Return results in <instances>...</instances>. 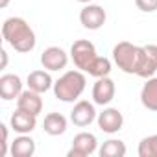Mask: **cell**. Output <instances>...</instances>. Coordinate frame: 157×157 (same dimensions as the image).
Masks as SVG:
<instances>
[{"mask_svg":"<svg viewBox=\"0 0 157 157\" xmlns=\"http://www.w3.org/2000/svg\"><path fill=\"white\" fill-rule=\"evenodd\" d=\"M96 57H98V52H96V46L91 41L78 39V41L72 43V46H70V59L74 61L76 68L87 72Z\"/></svg>","mask_w":157,"mask_h":157,"instance_id":"4","label":"cell"},{"mask_svg":"<svg viewBox=\"0 0 157 157\" xmlns=\"http://www.w3.org/2000/svg\"><path fill=\"white\" fill-rule=\"evenodd\" d=\"M140 104L148 109L157 113V78L151 76L146 80V83L140 89Z\"/></svg>","mask_w":157,"mask_h":157,"instance_id":"17","label":"cell"},{"mask_svg":"<svg viewBox=\"0 0 157 157\" xmlns=\"http://www.w3.org/2000/svg\"><path fill=\"white\" fill-rule=\"evenodd\" d=\"M10 153L13 157H32L35 153V140L24 133V135H19L15 137V140L11 142L10 146Z\"/></svg>","mask_w":157,"mask_h":157,"instance_id":"16","label":"cell"},{"mask_svg":"<svg viewBox=\"0 0 157 157\" xmlns=\"http://www.w3.org/2000/svg\"><path fill=\"white\" fill-rule=\"evenodd\" d=\"M26 83H28V89H32L35 93H41V94L46 93V91H50L54 87L52 76L46 70H33V72H30Z\"/></svg>","mask_w":157,"mask_h":157,"instance_id":"15","label":"cell"},{"mask_svg":"<svg viewBox=\"0 0 157 157\" xmlns=\"http://www.w3.org/2000/svg\"><path fill=\"white\" fill-rule=\"evenodd\" d=\"M22 93V80L17 74H4L0 76V96L2 100L10 102L19 98Z\"/></svg>","mask_w":157,"mask_h":157,"instance_id":"12","label":"cell"},{"mask_svg":"<svg viewBox=\"0 0 157 157\" xmlns=\"http://www.w3.org/2000/svg\"><path fill=\"white\" fill-rule=\"evenodd\" d=\"M144 54H142V65H140V70H139V78H148L155 76L157 72V44H146L142 46Z\"/></svg>","mask_w":157,"mask_h":157,"instance_id":"14","label":"cell"},{"mask_svg":"<svg viewBox=\"0 0 157 157\" xmlns=\"http://www.w3.org/2000/svg\"><path fill=\"white\" fill-rule=\"evenodd\" d=\"M17 109L28 111V113L39 117L41 111H43V98H41V93H35V91H32V89L22 91L21 96L17 98Z\"/></svg>","mask_w":157,"mask_h":157,"instance_id":"13","label":"cell"},{"mask_svg":"<svg viewBox=\"0 0 157 157\" xmlns=\"http://www.w3.org/2000/svg\"><path fill=\"white\" fill-rule=\"evenodd\" d=\"M78 2H82V4H91L93 0H78Z\"/></svg>","mask_w":157,"mask_h":157,"instance_id":"26","label":"cell"},{"mask_svg":"<svg viewBox=\"0 0 157 157\" xmlns=\"http://www.w3.org/2000/svg\"><path fill=\"white\" fill-rule=\"evenodd\" d=\"M67 118L61 115V113H48L44 117V122H43V129L44 133L52 135V137H59L67 131Z\"/></svg>","mask_w":157,"mask_h":157,"instance_id":"18","label":"cell"},{"mask_svg":"<svg viewBox=\"0 0 157 157\" xmlns=\"http://www.w3.org/2000/svg\"><path fill=\"white\" fill-rule=\"evenodd\" d=\"M10 126L15 133L19 135H24V133H32L37 126V117L28 113V111H22V109H17L11 118H10Z\"/></svg>","mask_w":157,"mask_h":157,"instance_id":"11","label":"cell"},{"mask_svg":"<svg viewBox=\"0 0 157 157\" xmlns=\"http://www.w3.org/2000/svg\"><path fill=\"white\" fill-rule=\"evenodd\" d=\"M115 94H117V87H115V82L111 80L109 76L96 78V83L93 85V102L96 105L111 104Z\"/></svg>","mask_w":157,"mask_h":157,"instance_id":"10","label":"cell"},{"mask_svg":"<svg viewBox=\"0 0 157 157\" xmlns=\"http://www.w3.org/2000/svg\"><path fill=\"white\" fill-rule=\"evenodd\" d=\"M135 6L142 13H153L157 11V0H135Z\"/></svg>","mask_w":157,"mask_h":157,"instance_id":"22","label":"cell"},{"mask_svg":"<svg viewBox=\"0 0 157 157\" xmlns=\"http://www.w3.org/2000/svg\"><path fill=\"white\" fill-rule=\"evenodd\" d=\"M126 151H128V148H126L124 140H120V139H109L98 150L100 157H124Z\"/></svg>","mask_w":157,"mask_h":157,"instance_id":"19","label":"cell"},{"mask_svg":"<svg viewBox=\"0 0 157 157\" xmlns=\"http://www.w3.org/2000/svg\"><path fill=\"white\" fill-rule=\"evenodd\" d=\"M98 150V140L96 135L89 131H82L72 139V146L68 150V157H89Z\"/></svg>","mask_w":157,"mask_h":157,"instance_id":"5","label":"cell"},{"mask_svg":"<svg viewBox=\"0 0 157 157\" xmlns=\"http://www.w3.org/2000/svg\"><path fill=\"white\" fill-rule=\"evenodd\" d=\"M8 4H10V0H0V8H8Z\"/></svg>","mask_w":157,"mask_h":157,"instance_id":"25","label":"cell"},{"mask_svg":"<svg viewBox=\"0 0 157 157\" xmlns=\"http://www.w3.org/2000/svg\"><path fill=\"white\" fill-rule=\"evenodd\" d=\"M2 37L15 52H21V54L32 52L35 48V44H37L35 32L21 17H10V19L4 21V24H2Z\"/></svg>","mask_w":157,"mask_h":157,"instance_id":"1","label":"cell"},{"mask_svg":"<svg viewBox=\"0 0 157 157\" xmlns=\"http://www.w3.org/2000/svg\"><path fill=\"white\" fill-rule=\"evenodd\" d=\"M0 56H2V68H6V65H8V52L0 50Z\"/></svg>","mask_w":157,"mask_h":157,"instance_id":"24","label":"cell"},{"mask_svg":"<svg viewBox=\"0 0 157 157\" xmlns=\"http://www.w3.org/2000/svg\"><path fill=\"white\" fill-rule=\"evenodd\" d=\"M0 129H2V151L0 155H8L10 153V142H8V126L6 124H0Z\"/></svg>","mask_w":157,"mask_h":157,"instance_id":"23","label":"cell"},{"mask_svg":"<svg viewBox=\"0 0 157 157\" xmlns=\"http://www.w3.org/2000/svg\"><path fill=\"white\" fill-rule=\"evenodd\" d=\"M139 157H157V133L148 135L139 142Z\"/></svg>","mask_w":157,"mask_h":157,"instance_id":"21","label":"cell"},{"mask_svg":"<svg viewBox=\"0 0 157 157\" xmlns=\"http://www.w3.org/2000/svg\"><path fill=\"white\" fill-rule=\"evenodd\" d=\"M87 80L83 70H67L57 82H54V94L61 102H76L85 91Z\"/></svg>","mask_w":157,"mask_h":157,"instance_id":"2","label":"cell"},{"mask_svg":"<svg viewBox=\"0 0 157 157\" xmlns=\"http://www.w3.org/2000/svg\"><path fill=\"white\" fill-rule=\"evenodd\" d=\"M96 122H98V128L104 133L113 135V133H118L122 129V126H124V115L117 107H105L102 113H98Z\"/></svg>","mask_w":157,"mask_h":157,"instance_id":"9","label":"cell"},{"mask_svg":"<svg viewBox=\"0 0 157 157\" xmlns=\"http://www.w3.org/2000/svg\"><path fill=\"white\" fill-rule=\"evenodd\" d=\"M87 74L93 76V78H104V76H109V74H111V61H109L107 57L98 56V57L94 59V63L89 67Z\"/></svg>","mask_w":157,"mask_h":157,"instance_id":"20","label":"cell"},{"mask_svg":"<svg viewBox=\"0 0 157 157\" xmlns=\"http://www.w3.org/2000/svg\"><path fill=\"white\" fill-rule=\"evenodd\" d=\"M142 46H137L129 41H120L113 48V61L122 72L137 76L142 65Z\"/></svg>","mask_w":157,"mask_h":157,"instance_id":"3","label":"cell"},{"mask_svg":"<svg viewBox=\"0 0 157 157\" xmlns=\"http://www.w3.org/2000/svg\"><path fill=\"white\" fill-rule=\"evenodd\" d=\"M96 109L94 104L87 102V100H78L70 111V122L78 128H87L96 120Z\"/></svg>","mask_w":157,"mask_h":157,"instance_id":"6","label":"cell"},{"mask_svg":"<svg viewBox=\"0 0 157 157\" xmlns=\"http://www.w3.org/2000/svg\"><path fill=\"white\" fill-rule=\"evenodd\" d=\"M41 65L50 72H59L68 65V54L61 46H48L41 54Z\"/></svg>","mask_w":157,"mask_h":157,"instance_id":"7","label":"cell"},{"mask_svg":"<svg viewBox=\"0 0 157 157\" xmlns=\"http://www.w3.org/2000/svg\"><path fill=\"white\" fill-rule=\"evenodd\" d=\"M107 21V13L98 4H85V8L80 11V22L87 30H100Z\"/></svg>","mask_w":157,"mask_h":157,"instance_id":"8","label":"cell"}]
</instances>
